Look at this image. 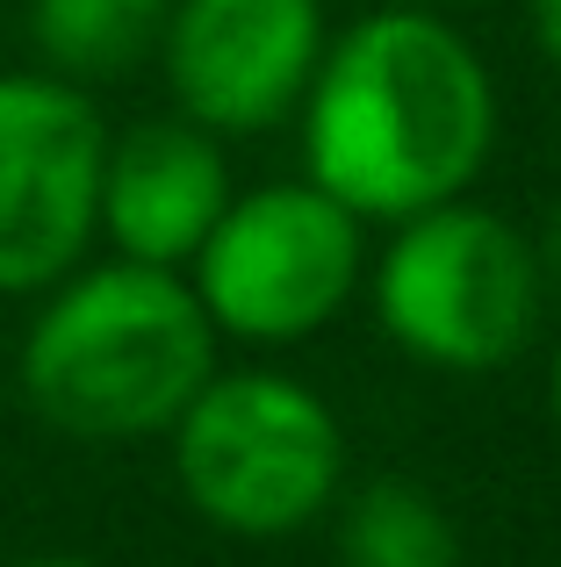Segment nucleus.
I'll return each instance as SVG.
<instances>
[{
	"label": "nucleus",
	"instance_id": "9b49d317",
	"mask_svg": "<svg viewBox=\"0 0 561 567\" xmlns=\"http://www.w3.org/2000/svg\"><path fill=\"white\" fill-rule=\"evenodd\" d=\"M526 22H533V43L540 58L561 72V0H526Z\"/></svg>",
	"mask_w": 561,
	"mask_h": 567
},
{
	"label": "nucleus",
	"instance_id": "2eb2a0df",
	"mask_svg": "<svg viewBox=\"0 0 561 567\" xmlns=\"http://www.w3.org/2000/svg\"><path fill=\"white\" fill-rule=\"evenodd\" d=\"M418 8H461V0H418Z\"/></svg>",
	"mask_w": 561,
	"mask_h": 567
},
{
	"label": "nucleus",
	"instance_id": "7ed1b4c3",
	"mask_svg": "<svg viewBox=\"0 0 561 567\" xmlns=\"http://www.w3.org/2000/svg\"><path fill=\"white\" fill-rule=\"evenodd\" d=\"M173 482L202 525L231 539H288L317 525L346 482V431L295 374H210L166 424Z\"/></svg>",
	"mask_w": 561,
	"mask_h": 567
},
{
	"label": "nucleus",
	"instance_id": "20e7f679",
	"mask_svg": "<svg viewBox=\"0 0 561 567\" xmlns=\"http://www.w3.org/2000/svg\"><path fill=\"white\" fill-rule=\"evenodd\" d=\"M540 295V245L468 194L404 216L375 259V317L389 346L439 374H490L519 360L533 346Z\"/></svg>",
	"mask_w": 561,
	"mask_h": 567
},
{
	"label": "nucleus",
	"instance_id": "0eeeda50",
	"mask_svg": "<svg viewBox=\"0 0 561 567\" xmlns=\"http://www.w3.org/2000/svg\"><path fill=\"white\" fill-rule=\"evenodd\" d=\"M324 58V0H173L159 65L187 123L253 137L295 115Z\"/></svg>",
	"mask_w": 561,
	"mask_h": 567
},
{
	"label": "nucleus",
	"instance_id": "6e6552de",
	"mask_svg": "<svg viewBox=\"0 0 561 567\" xmlns=\"http://www.w3.org/2000/svg\"><path fill=\"white\" fill-rule=\"evenodd\" d=\"M231 202V173L216 130L202 123H137L109 137L101 158V230L115 259L187 266Z\"/></svg>",
	"mask_w": 561,
	"mask_h": 567
},
{
	"label": "nucleus",
	"instance_id": "39448f33",
	"mask_svg": "<svg viewBox=\"0 0 561 567\" xmlns=\"http://www.w3.org/2000/svg\"><path fill=\"white\" fill-rule=\"evenodd\" d=\"M195 295L216 338L238 346H303L353 302L367 274V223L317 181H274L231 194L202 237Z\"/></svg>",
	"mask_w": 561,
	"mask_h": 567
},
{
	"label": "nucleus",
	"instance_id": "1a4fd4ad",
	"mask_svg": "<svg viewBox=\"0 0 561 567\" xmlns=\"http://www.w3.org/2000/svg\"><path fill=\"white\" fill-rule=\"evenodd\" d=\"M338 567H461V532L425 482L381 474L338 503Z\"/></svg>",
	"mask_w": 561,
	"mask_h": 567
},
{
	"label": "nucleus",
	"instance_id": "4468645a",
	"mask_svg": "<svg viewBox=\"0 0 561 567\" xmlns=\"http://www.w3.org/2000/svg\"><path fill=\"white\" fill-rule=\"evenodd\" d=\"M548 402H554V424H561V346H554V374H548Z\"/></svg>",
	"mask_w": 561,
	"mask_h": 567
},
{
	"label": "nucleus",
	"instance_id": "f03ea898",
	"mask_svg": "<svg viewBox=\"0 0 561 567\" xmlns=\"http://www.w3.org/2000/svg\"><path fill=\"white\" fill-rule=\"evenodd\" d=\"M43 295L22 338V395L65 439H152L216 374V323L181 266H72Z\"/></svg>",
	"mask_w": 561,
	"mask_h": 567
},
{
	"label": "nucleus",
	"instance_id": "f8f14e48",
	"mask_svg": "<svg viewBox=\"0 0 561 567\" xmlns=\"http://www.w3.org/2000/svg\"><path fill=\"white\" fill-rule=\"evenodd\" d=\"M540 266L561 280V202H554V216H548V245H540Z\"/></svg>",
	"mask_w": 561,
	"mask_h": 567
},
{
	"label": "nucleus",
	"instance_id": "9d476101",
	"mask_svg": "<svg viewBox=\"0 0 561 567\" xmlns=\"http://www.w3.org/2000/svg\"><path fill=\"white\" fill-rule=\"evenodd\" d=\"M173 0H29V37L58 80H115L159 51Z\"/></svg>",
	"mask_w": 561,
	"mask_h": 567
},
{
	"label": "nucleus",
	"instance_id": "f257e3e1",
	"mask_svg": "<svg viewBox=\"0 0 561 567\" xmlns=\"http://www.w3.org/2000/svg\"><path fill=\"white\" fill-rule=\"evenodd\" d=\"M303 166L360 223H404L468 194L497 144V80L439 8H375L324 37L303 86Z\"/></svg>",
	"mask_w": 561,
	"mask_h": 567
},
{
	"label": "nucleus",
	"instance_id": "ddd939ff",
	"mask_svg": "<svg viewBox=\"0 0 561 567\" xmlns=\"http://www.w3.org/2000/svg\"><path fill=\"white\" fill-rule=\"evenodd\" d=\"M22 567H101V560H80V554H37V560H22Z\"/></svg>",
	"mask_w": 561,
	"mask_h": 567
},
{
	"label": "nucleus",
	"instance_id": "423d86ee",
	"mask_svg": "<svg viewBox=\"0 0 561 567\" xmlns=\"http://www.w3.org/2000/svg\"><path fill=\"white\" fill-rule=\"evenodd\" d=\"M109 123L80 80L0 72V295H43L101 230Z\"/></svg>",
	"mask_w": 561,
	"mask_h": 567
}]
</instances>
